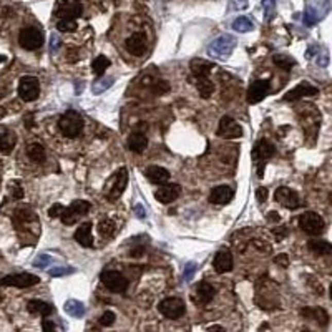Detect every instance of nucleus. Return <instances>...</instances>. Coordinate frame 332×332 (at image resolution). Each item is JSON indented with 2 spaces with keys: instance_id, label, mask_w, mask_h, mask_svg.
<instances>
[{
  "instance_id": "1",
  "label": "nucleus",
  "mask_w": 332,
  "mask_h": 332,
  "mask_svg": "<svg viewBox=\"0 0 332 332\" xmlns=\"http://www.w3.org/2000/svg\"><path fill=\"white\" fill-rule=\"evenodd\" d=\"M236 37L231 33H224V35H219L218 39L213 40L206 51L216 60H228L231 57L233 50L236 48Z\"/></svg>"
},
{
  "instance_id": "2",
  "label": "nucleus",
  "mask_w": 332,
  "mask_h": 332,
  "mask_svg": "<svg viewBox=\"0 0 332 332\" xmlns=\"http://www.w3.org/2000/svg\"><path fill=\"white\" fill-rule=\"evenodd\" d=\"M58 128L66 138H77L83 130V118L75 110H68L58 120Z\"/></svg>"
},
{
  "instance_id": "3",
  "label": "nucleus",
  "mask_w": 332,
  "mask_h": 332,
  "mask_svg": "<svg viewBox=\"0 0 332 332\" xmlns=\"http://www.w3.org/2000/svg\"><path fill=\"white\" fill-rule=\"evenodd\" d=\"M274 154H276V146L271 142H268L266 138L259 139V142L254 145L251 156H253V161L257 166V176H259V178L264 176V166L268 163V160L274 156Z\"/></svg>"
},
{
  "instance_id": "4",
  "label": "nucleus",
  "mask_w": 332,
  "mask_h": 332,
  "mask_svg": "<svg viewBox=\"0 0 332 332\" xmlns=\"http://www.w3.org/2000/svg\"><path fill=\"white\" fill-rule=\"evenodd\" d=\"M127 184H128V169L120 168L105 184V196H107L108 201L115 203L116 199L123 195Z\"/></svg>"
},
{
  "instance_id": "5",
  "label": "nucleus",
  "mask_w": 332,
  "mask_h": 332,
  "mask_svg": "<svg viewBox=\"0 0 332 332\" xmlns=\"http://www.w3.org/2000/svg\"><path fill=\"white\" fill-rule=\"evenodd\" d=\"M330 10V0H306V12H304V24L307 27L316 25L322 20Z\"/></svg>"
},
{
  "instance_id": "6",
  "label": "nucleus",
  "mask_w": 332,
  "mask_h": 332,
  "mask_svg": "<svg viewBox=\"0 0 332 332\" xmlns=\"http://www.w3.org/2000/svg\"><path fill=\"white\" fill-rule=\"evenodd\" d=\"M19 43L24 50H39L45 40H43V30L37 27H25L19 33Z\"/></svg>"
},
{
  "instance_id": "7",
  "label": "nucleus",
  "mask_w": 332,
  "mask_h": 332,
  "mask_svg": "<svg viewBox=\"0 0 332 332\" xmlns=\"http://www.w3.org/2000/svg\"><path fill=\"white\" fill-rule=\"evenodd\" d=\"M299 226L301 230L311 234V236H319L326 230V221L322 219V216H319L314 211H307L304 215H301L299 218Z\"/></svg>"
},
{
  "instance_id": "8",
  "label": "nucleus",
  "mask_w": 332,
  "mask_h": 332,
  "mask_svg": "<svg viewBox=\"0 0 332 332\" xmlns=\"http://www.w3.org/2000/svg\"><path fill=\"white\" fill-rule=\"evenodd\" d=\"M83 7L80 0H57L54 15L58 19H78L82 15Z\"/></svg>"
},
{
  "instance_id": "9",
  "label": "nucleus",
  "mask_w": 332,
  "mask_h": 332,
  "mask_svg": "<svg viewBox=\"0 0 332 332\" xmlns=\"http://www.w3.org/2000/svg\"><path fill=\"white\" fill-rule=\"evenodd\" d=\"M90 208H92V204L88 201H85V199H77V201H73L68 208L63 209L62 216H60L62 221H63V224H66V226L75 224L80 218L85 216L86 213L90 211Z\"/></svg>"
},
{
  "instance_id": "10",
  "label": "nucleus",
  "mask_w": 332,
  "mask_h": 332,
  "mask_svg": "<svg viewBox=\"0 0 332 332\" xmlns=\"http://www.w3.org/2000/svg\"><path fill=\"white\" fill-rule=\"evenodd\" d=\"M100 279H101L103 286L112 292L120 294V292H125L128 289V279L123 274H120L118 271H103Z\"/></svg>"
},
{
  "instance_id": "11",
  "label": "nucleus",
  "mask_w": 332,
  "mask_h": 332,
  "mask_svg": "<svg viewBox=\"0 0 332 332\" xmlns=\"http://www.w3.org/2000/svg\"><path fill=\"white\" fill-rule=\"evenodd\" d=\"M19 95L24 101H35L40 95V83L35 77L25 75L19 82Z\"/></svg>"
},
{
  "instance_id": "12",
  "label": "nucleus",
  "mask_w": 332,
  "mask_h": 332,
  "mask_svg": "<svg viewBox=\"0 0 332 332\" xmlns=\"http://www.w3.org/2000/svg\"><path fill=\"white\" fill-rule=\"evenodd\" d=\"M158 311L165 317H168V319H178V317L184 316V312H186V306L178 298H166L160 302Z\"/></svg>"
},
{
  "instance_id": "13",
  "label": "nucleus",
  "mask_w": 332,
  "mask_h": 332,
  "mask_svg": "<svg viewBox=\"0 0 332 332\" xmlns=\"http://www.w3.org/2000/svg\"><path fill=\"white\" fill-rule=\"evenodd\" d=\"M40 283V277L30 274V272H20V274H10L0 279V286H13V287H20V289H25V287H30Z\"/></svg>"
},
{
  "instance_id": "14",
  "label": "nucleus",
  "mask_w": 332,
  "mask_h": 332,
  "mask_svg": "<svg viewBox=\"0 0 332 332\" xmlns=\"http://www.w3.org/2000/svg\"><path fill=\"white\" fill-rule=\"evenodd\" d=\"M218 136H219V138H224V139L241 138V136H242V128H241V125L234 120V118H231V116H223V118L219 120Z\"/></svg>"
},
{
  "instance_id": "15",
  "label": "nucleus",
  "mask_w": 332,
  "mask_h": 332,
  "mask_svg": "<svg viewBox=\"0 0 332 332\" xmlns=\"http://www.w3.org/2000/svg\"><path fill=\"white\" fill-rule=\"evenodd\" d=\"M269 86H271L269 80H266V78L254 80L248 88V103L254 105V103L263 101L266 98V95L269 93Z\"/></svg>"
},
{
  "instance_id": "16",
  "label": "nucleus",
  "mask_w": 332,
  "mask_h": 332,
  "mask_svg": "<svg viewBox=\"0 0 332 332\" xmlns=\"http://www.w3.org/2000/svg\"><path fill=\"white\" fill-rule=\"evenodd\" d=\"M274 198H276V201L279 204H283L284 208H287V209H296V208H299V206H301L299 195L294 189L287 188V186L277 188L276 193H274Z\"/></svg>"
},
{
  "instance_id": "17",
  "label": "nucleus",
  "mask_w": 332,
  "mask_h": 332,
  "mask_svg": "<svg viewBox=\"0 0 332 332\" xmlns=\"http://www.w3.org/2000/svg\"><path fill=\"white\" fill-rule=\"evenodd\" d=\"M181 195V186L178 183H163L160 184V189H156V193H154V198L158 199L161 204H168L174 201L176 198Z\"/></svg>"
},
{
  "instance_id": "18",
  "label": "nucleus",
  "mask_w": 332,
  "mask_h": 332,
  "mask_svg": "<svg viewBox=\"0 0 332 332\" xmlns=\"http://www.w3.org/2000/svg\"><path fill=\"white\" fill-rule=\"evenodd\" d=\"M317 93H319V90H317L316 86H312L311 83L302 82L298 86H294L292 90L287 92L284 95V100L286 101H296V100L306 98V97H314V95H317Z\"/></svg>"
},
{
  "instance_id": "19",
  "label": "nucleus",
  "mask_w": 332,
  "mask_h": 332,
  "mask_svg": "<svg viewBox=\"0 0 332 332\" xmlns=\"http://www.w3.org/2000/svg\"><path fill=\"white\" fill-rule=\"evenodd\" d=\"M234 198V189L228 184H219L215 186L209 193V201L213 204H228Z\"/></svg>"
},
{
  "instance_id": "20",
  "label": "nucleus",
  "mask_w": 332,
  "mask_h": 332,
  "mask_svg": "<svg viewBox=\"0 0 332 332\" xmlns=\"http://www.w3.org/2000/svg\"><path fill=\"white\" fill-rule=\"evenodd\" d=\"M125 47H127V50L131 55H136V57L143 55L146 50V35L143 32H136L130 35L127 42H125Z\"/></svg>"
},
{
  "instance_id": "21",
  "label": "nucleus",
  "mask_w": 332,
  "mask_h": 332,
  "mask_svg": "<svg viewBox=\"0 0 332 332\" xmlns=\"http://www.w3.org/2000/svg\"><path fill=\"white\" fill-rule=\"evenodd\" d=\"M213 266H215V271L219 272V274H224V272H230L234 266L233 261V254L228 249H221L216 253L215 261H213Z\"/></svg>"
},
{
  "instance_id": "22",
  "label": "nucleus",
  "mask_w": 332,
  "mask_h": 332,
  "mask_svg": "<svg viewBox=\"0 0 332 332\" xmlns=\"http://www.w3.org/2000/svg\"><path fill=\"white\" fill-rule=\"evenodd\" d=\"M17 143V135L13 133L9 127H4L0 125V153L4 154H10L15 148Z\"/></svg>"
},
{
  "instance_id": "23",
  "label": "nucleus",
  "mask_w": 332,
  "mask_h": 332,
  "mask_svg": "<svg viewBox=\"0 0 332 332\" xmlns=\"http://www.w3.org/2000/svg\"><path fill=\"white\" fill-rule=\"evenodd\" d=\"M215 294H216V289L213 287L209 283H199L196 286V296H195V301L198 302V304H209V302L213 301V298H215Z\"/></svg>"
},
{
  "instance_id": "24",
  "label": "nucleus",
  "mask_w": 332,
  "mask_h": 332,
  "mask_svg": "<svg viewBox=\"0 0 332 332\" xmlns=\"http://www.w3.org/2000/svg\"><path fill=\"white\" fill-rule=\"evenodd\" d=\"M145 174H146V178L154 184H163V183H168V180H169L168 169L163 166H156V165H151V166L146 168Z\"/></svg>"
},
{
  "instance_id": "25",
  "label": "nucleus",
  "mask_w": 332,
  "mask_h": 332,
  "mask_svg": "<svg viewBox=\"0 0 332 332\" xmlns=\"http://www.w3.org/2000/svg\"><path fill=\"white\" fill-rule=\"evenodd\" d=\"M73 238L83 248H92L93 246V238H92V223H83L77 228Z\"/></svg>"
},
{
  "instance_id": "26",
  "label": "nucleus",
  "mask_w": 332,
  "mask_h": 332,
  "mask_svg": "<svg viewBox=\"0 0 332 332\" xmlns=\"http://www.w3.org/2000/svg\"><path fill=\"white\" fill-rule=\"evenodd\" d=\"M146 146H148V138L143 131H133L131 135L128 136V148L133 151V153H143L146 150Z\"/></svg>"
},
{
  "instance_id": "27",
  "label": "nucleus",
  "mask_w": 332,
  "mask_h": 332,
  "mask_svg": "<svg viewBox=\"0 0 332 332\" xmlns=\"http://www.w3.org/2000/svg\"><path fill=\"white\" fill-rule=\"evenodd\" d=\"M215 63L204 60V58H193L189 62V70L195 77H208Z\"/></svg>"
},
{
  "instance_id": "28",
  "label": "nucleus",
  "mask_w": 332,
  "mask_h": 332,
  "mask_svg": "<svg viewBox=\"0 0 332 332\" xmlns=\"http://www.w3.org/2000/svg\"><path fill=\"white\" fill-rule=\"evenodd\" d=\"M27 311L30 314H40L42 317H48L51 312L55 311L54 306L48 304L45 301H40V299H32L27 302Z\"/></svg>"
},
{
  "instance_id": "29",
  "label": "nucleus",
  "mask_w": 332,
  "mask_h": 332,
  "mask_svg": "<svg viewBox=\"0 0 332 332\" xmlns=\"http://www.w3.org/2000/svg\"><path fill=\"white\" fill-rule=\"evenodd\" d=\"M193 83L198 88V92L203 98H209L213 92H215V83H213L208 77H195Z\"/></svg>"
},
{
  "instance_id": "30",
  "label": "nucleus",
  "mask_w": 332,
  "mask_h": 332,
  "mask_svg": "<svg viewBox=\"0 0 332 332\" xmlns=\"http://www.w3.org/2000/svg\"><path fill=\"white\" fill-rule=\"evenodd\" d=\"M63 311L72 316V317H75V319H80V317H83L85 312H86V309H85V304L83 302H80L77 299H68L65 302V306H63Z\"/></svg>"
},
{
  "instance_id": "31",
  "label": "nucleus",
  "mask_w": 332,
  "mask_h": 332,
  "mask_svg": "<svg viewBox=\"0 0 332 332\" xmlns=\"http://www.w3.org/2000/svg\"><path fill=\"white\" fill-rule=\"evenodd\" d=\"M301 314L304 316V317H307V319H314V321H317V322L321 321L322 326H326V324L329 322V314H327L326 311H324V309H319V307H307V309H302Z\"/></svg>"
},
{
  "instance_id": "32",
  "label": "nucleus",
  "mask_w": 332,
  "mask_h": 332,
  "mask_svg": "<svg viewBox=\"0 0 332 332\" xmlns=\"http://www.w3.org/2000/svg\"><path fill=\"white\" fill-rule=\"evenodd\" d=\"M272 62H274V65L279 66V68H283L284 72H291L294 66L298 65V62L294 60L292 57L286 55V54H276L272 57Z\"/></svg>"
},
{
  "instance_id": "33",
  "label": "nucleus",
  "mask_w": 332,
  "mask_h": 332,
  "mask_svg": "<svg viewBox=\"0 0 332 332\" xmlns=\"http://www.w3.org/2000/svg\"><path fill=\"white\" fill-rule=\"evenodd\" d=\"M113 83H115V78L113 77H103V75H100V78L93 82L92 92H93V95H101V93H105L108 88H112Z\"/></svg>"
},
{
  "instance_id": "34",
  "label": "nucleus",
  "mask_w": 332,
  "mask_h": 332,
  "mask_svg": "<svg viewBox=\"0 0 332 332\" xmlns=\"http://www.w3.org/2000/svg\"><path fill=\"white\" fill-rule=\"evenodd\" d=\"M309 249L312 251L316 254H321V256H327L332 253V246L329 241H324V239H311L309 241Z\"/></svg>"
},
{
  "instance_id": "35",
  "label": "nucleus",
  "mask_w": 332,
  "mask_h": 332,
  "mask_svg": "<svg viewBox=\"0 0 332 332\" xmlns=\"http://www.w3.org/2000/svg\"><path fill=\"white\" fill-rule=\"evenodd\" d=\"M27 154H28V158L33 161V163H43L45 158H47L45 148H43L40 143H32L27 148Z\"/></svg>"
},
{
  "instance_id": "36",
  "label": "nucleus",
  "mask_w": 332,
  "mask_h": 332,
  "mask_svg": "<svg viewBox=\"0 0 332 332\" xmlns=\"http://www.w3.org/2000/svg\"><path fill=\"white\" fill-rule=\"evenodd\" d=\"M112 65V62H110V58H107L105 55H100V57H97L93 60V63H92V72L95 73V75H103V73L107 72V68L108 66Z\"/></svg>"
},
{
  "instance_id": "37",
  "label": "nucleus",
  "mask_w": 332,
  "mask_h": 332,
  "mask_svg": "<svg viewBox=\"0 0 332 332\" xmlns=\"http://www.w3.org/2000/svg\"><path fill=\"white\" fill-rule=\"evenodd\" d=\"M233 28L239 33H248L254 28V24L248 17H238L233 22Z\"/></svg>"
},
{
  "instance_id": "38",
  "label": "nucleus",
  "mask_w": 332,
  "mask_h": 332,
  "mask_svg": "<svg viewBox=\"0 0 332 332\" xmlns=\"http://www.w3.org/2000/svg\"><path fill=\"white\" fill-rule=\"evenodd\" d=\"M116 231V226L112 219H101L98 224V233L103 236V238H112Z\"/></svg>"
},
{
  "instance_id": "39",
  "label": "nucleus",
  "mask_w": 332,
  "mask_h": 332,
  "mask_svg": "<svg viewBox=\"0 0 332 332\" xmlns=\"http://www.w3.org/2000/svg\"><path fill=\"white\" fill-rule=\"evenodd\" d=\"M263 9H264V20L271 22L276 17V0H263Z\"/></svg>"
},
{
  "instance_id": "40",
  "label": "nucleus",
  "mask_w": 332,
  "mask_h": 332,
  "mask_svg": "<svg viewBox=\"0 0 332 332\" xmlns=\"http://www.w3.org/2000/svg\"><path fill=\"white\" fill-rule=\"evenodd\" d=\"M57 28L58 32H73L77 30V22L73 19H58Z\"/></svg>"
},
{
  "instance_id": "41",
  "label": "nucleus",
  "mask_w": 332,
  "mask_h": 332,
  "mask_svg": "<svg viewBox=\"0 0 332 332\" xmlns=\"http://www.w3.org/2000/svg\"><path fill=\"white\" fill-rule=\"evenodd\" d=\"M51 263H54V259H51V257L48 254H45V253L39 254L33 259V266H35V268H39V269H45L47 266H50Z\"/></svg>"
},
{
  "instance_id": "42",
  "label": "nucleus",
  "mask_w": 332,
  "mask_h": 332,
  "mask_svg": "<svg viewBox=\"0 0 332 332\" xmlns=\"http://www.w3.org/2000/svg\"><path fill=\"white\" fill-rule=\"evenodd\" d=\"M196 269H198L196 263H193V261L188 263V264H186V268H184V271H183V281H184V283H189L191 279L195 277Z\"/></svg>"
},
{
  "instance_id": "43",
  "label": "nucleus",
  "mask_w": 332,
  "mask_h": 332,
  "mask_svg": "<svg viewBox=\"0 0 332 332\" xmlns=\"http://www.w3.org/2000/svg\"><path fill=\"white\" fill-rule=\"evenodd\" d=\"M72 272H75V269L73 268H54V269H50L48 271V274L51 276V277H60V276H66V274H72Z\"/></svg>"
},
{
  "instance_id": "44",
  "label": "nucleus",
  "mask_w": 332,
  "mask_h": 332,
  "mask_svg": "<svg viewBox=\"0 0 332 332\" xmlns=\"http://www.w3.org/2000/svg\"><path fill=\"white\" fill-rule=\"evenodd\" d=\"M244 9H248V0H230V7H228V12L244 10Z\"/></svg>"
},
{
  "instance_id": "45",
  "label": "nucleus",
  "mask_w": 332,
  "mask_h": 332,
  "mask_svg": "<svg viewBox=\"0 0 332 332\" xmlns=\"http://www.w3.org/2000/svg\"><path fill=\"white\" fill-rule=\"evenodd\" d=\"M151 86H153V92L156 95H163V93H166L169 90V85L165 82V80H156V82H154Z\"/></svg>"
},
{
  "instance_id": "46",
  "label": "nucleus",
  "mask_w": 332,
  "mask_h": 332,
  "mask_svg": "<svg viewBox=\"0 0 332 332\" xmlns=\"http://www.w3.org/2000/svg\"><path fill=\"white\" fill-rule=\"evenodd\" d=\"M113 322H115V314L112 311H107V312L101 314V317H100V324H101V326L110 327V326H113Z\"/></svg>"
},
{
  "instance_id": "47",
  "label": "nucleus",
  "mask_w": 332,
  "mask_h": 332,
  "mask_svg": "<svg viewBox=\"0 0 332 332\" xmlns=\"http://www.w3.org/2000/svg\"><path fill=\"white\" fill-rule=\"evenodd\" d=\"M60 47H62L60 37H58L57 33H51V37H50V51H51V54H57V51L60 50Z\"/></svg>"
},
{
  "instance_id": "48",
  "label": "nucleus",
  "mask_w": 332,
  "mask_h": 332,
  "mask_svg": "<svg viewBox=\"0 0 332 332\" xmlns=\"http://www.w3.org/2000/svg\"><path fill=\"white\" fill-rule=\"evenodd\" d=\"M63 209H65L63 206L57 203V204H54V206H51V208L48 209V216L54 218V219H55V218H60L62 213H63Z\"/></svg>"
},
{
  "instance_id": "49",
  "label": "nucleus",
  "mask_w": 332,
  "mask_h": 332,
  "mask_svg": "<svg viewBox=\"0 0 332 332\" xmlns=\"http://www.w3.org/2000/svg\"><path fill=\"white\" fill-rule=\"evenodd\" d=\"M10 195L13 196V199H22L24 198V189H22V186H19V184H12L10 186Z\"/></svg>"
},
{
  "instance_id": "50",
  "label": "nucleus",
  "mask_w": 332,
  "mask_h": 332,
  "mask_svg": "<svg viewBox=\"0 0 332 332\" xmlns=\"http://www.w3.org/2000/svg\"><path fill=\"white\" fill-rule=\"evenodd\" d=\"M256 199L263 204V203L266 201V199H268V188H264V186L257 188V189H256Z\"/></svg>"
},
{
  "instance_id": "51",
  "label": "nucleus",
  "mask_w": 332,
  "mask_h": 332,
  "mask_svg": "<svg viewBox=\"0 0 332 332\" xmlns=\"http://www.w3.org/2000/svg\"><path fill=\"white\" fill-rule=\"evenodd\" d=\"M133 213H135V216L138 219H145L146 218V213H145V208L142 204H135V208H133Z\"/></svg>"
},
{
  "instance_id": "52",
  "label": "nucleus",
  "mask_w": 332,
  "mask_h": 332,
  "mask_svg": "<svg viewBox=\"0 0 332 332\" xmlns=\"http://www.w3.org/2000/svg\"><path fill=\"white\" fill-rule=\"evenodd\" d=\"M274 263H276V264H279V266H283V268H287V266H289V259H287V256H286V254L276 256V257H274Z\"/></svg>"
},
{
  "instance_id": "53",
  "label": "nucleus",
  "mask_w": 332,
  "mask_h": 332,
  "mask_svg": "<svg viewBox=\"0 0 332 332\" xmlns=\"http://www.w3.org/2000/svg\"><path fill=\"white\" fill-rule=\"evenodd\" d=\"M55 329V324L54 322H50V321H43V330H47V332H50V330H54Z\"/></svg>"
},
{
  "instance_id": "54",
  "label": "nucleus",
  "mask_w": 332,
  "mask_h": 332,
  "mask_svg": "<svg viewBox=\"0 0 332 332\" xmlns=\"http://www.w3.org/2000/svg\"><path fill=\"white\" fill-rule=\"evenodd\" d=\"M208 330H224V327H221V326H211V327H208Z\"/></svg>"
},
{
  "instance_id": "55",
  "label": "nucleus",
  "mask_w": 332,
  "mask_h": 332,
  "mask_svg": "<svg viewBox=\"0 0 332 332\" xmlns=\"http://www.w3.org/2000/svg\"><path fill=\"white\" fill-rule=\"evenodd\" d=\"M4 116H5V110L0 108V118H4Z\"/></svg>"
},
{
  "instance_id": "56",
  "label": "nucleus",
  "mask_w": 332,
  "mask_h": 332,
  "mask_svg": "<svg viewBox=\"0 0 332 332\" xmlns=\"http://www.w3.org/2000/svg\"><path fill=\"white\" fill-rule=\"evenodd\" d=\"M5 60V57H0V62H4Z\"/></svg>"
},
{
  "instance_id": "57",
  "label": "nucleus",
  "mask_w": 332,
  "mask_h": 332,
  "mask_svg": "<svg viewBox=\"0 0 332 332\" xmlns=\"http://www.w3.org/2000/svg\"><path fill=\"white\" fill-rule=\"evenodd\" d=\"M0 98H2V93H0Z\"/></svg>"
}]
</instances>
